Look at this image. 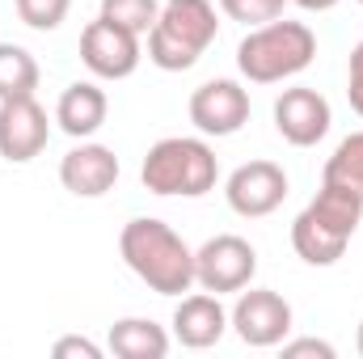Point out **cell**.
<instances>
[{"label": "cell", "instance_id": "5b68a950", "mask_svg": "<svg viewBox=\"0 0 363 359\" xmlns=\"http://www.w3.org/2000/svg\"><path fill=\"white\" fill-rule=\"evenodd\" d=\"M140 178L152 194H182V199H203L220 182V161L207 140L194 136H165L148 148Z\"/></svg>", "mask_w": 363, "mask_h": 359}, {"label": "cell", "instance_id": "cb8c5ba5", "mask_svg": "<svg viewBox=\"0 0 363 359\" xmlns=\"http://www.w3.org/2000/svg\"><path fill=\"white\" fill-rule=\"evenodd\" d=\"M347 97H351V110L363 118V77H347Z\"/></svg>", "mask_w": 363, "mask_h": 359}, {"label": "cell", "instance_id": "e0dca14e", "mask_svg": "<svg viewBox=\"0 0 363 359\" xmlns=\"http://www.w3.org/2000/svg\"><path fill=\"white\" fill-rule=\"evenodd\" d=\"M38 60L17 47V43H0V101L4 97H30L38 89Z\"/></svg>", "mask_w": 363, "mask_h": 359}, {"label": "cell", "instance_id": "d6986e66", "mask_svg": "<svg viewBox=\"0 0 363 359\" xmlns=\"http://www.w3.org/2000/svg\"><path fill=\"white\" fill-rule=\"evenodd\" d=\"M157 13H161L157 0H101V17L131 30V34H140V38L157 26Z\"/></svg>", "mask_w": 363, "mask_h": 359}, {"label": "cell", "instance_id": "8992f818", "mask_svg": "<svg viewBox=\"0 0 363 359\" xmlns=\"http://www.w3.org/2000/svg\"><path fill=\"white\" fill-rule=\"evenodd\" d=\"M254 275H258V250L237 233H220L194 250V283L203 292H216V296L241 292L250 287Z\"/></svg>", "mask_w": 363, "mask_h": 359}, {"label": "cell", "instance_id": "30bf717a", "mask_svg": "<svg viewBox=\"0 0 363 359\" xmlns=\"http://www.w3.org/2000/svg\"><path fill=\"white\" fill-rule=\"evenodd\" d=\"M224 199H228V207L237 216L262 220V216H271V211L283 207V199H287V174L274 161H245V165H237L228 174Z\"/></svg>", "mask_w": 363, "mask_h": 359}, {"label": "cell", "instance_id": "44dd1931", "mask_svg": "<svg viewBox=\"0 0 363 359\" xmlns=\"http://www.w3.org/2000/svg\"><path fill=\"white\" fill-rule=\"evenodd\" d=\"M283 9H287V0H220V13L233 21H245V26L274 21V17H283Z\"/></svg>", "mask_w": 363, "mask_h": 359}, {"label": "cell", "instance_id": "ba28073f", "mask_svg": "<svg viewBox=\"0 0 363 359\" xmlns=\"http://www.w3.org/2000/svg\"><path fill=\"white\" fill-rule=\"evenodd\" d=\"M228 326L245 347H279L291 334V304L271 287H250V292L241 287L228 313Z\"/></svg>", "mask_w": 363, "mask_h": 359}, {"label": "cell", "instance_id": "d4e9b609", "mask_svg": "<svg viewBox=\"0 0 363 359\" xmlns=\"http://www.w3.org/2000/svg\"><path fill=\"white\" fill-rule=\"evenodd\" d=\"M291 4H300L304 13H325V9H334L338 0H291Z\"/></svg>", "mask_w": 363, "mask_h": 359}, {"label": "cell", "instance_id": "52a82bcc", "mask_svg": "<svg viewBox=\"0 0 363 359\" xmlns=\"http://www.w3.org/2000/svg\"><path fill=\"white\" fill-rule=\"evenodd\" d=\"M81 60H85V68H89L93 77H101V81H127L140 68V60H144L140 34L114 26V21H106L97 13V21H89L81 30Z\"/></svg>", "mask_w": 363, "mask_h": 359}, {"label": "cell", "instance_id": "ac0fdd59", "mask_svg": "<svg viewBox=\"0 0 363 359\" xmlns=\"http://www.w3.org/2000/svg\"><path fill=\"white\" fill-rule=\"evenodd\" d=\"M321 182L347 186V190H355V194L363 199V131H351V136L334 148V157L325 161Z\"/></svg>", "mask_w": 363, "mask_h": 359}, {"label": "cell", "instance_id": "603a6c76", "mask_svg": "<svg viewBox=\"0 0 363 359\" xmlns=\"http://www.w3.org/2000/svg\"><path fill=\"white\" fill-rule=\"evenodd\" d=\"M51 355L55 359H101V347L89 343V338H81V334H68V338H60L51 347Z\"/></svg>", "mask_w": 363, "mask_h": 359}, {"label": "cell", "instance_id": "3957f363", "mask_svg": "<svg viewBox=\"0 0 363 359\" xmlns=\"http://www.w3.org/2000/svg\"><path fill=\"white\" fill-rule=\"evenodd\" d=\"M317 55V34L304 26V21H287V17H274L254 26L241 47H237V68L245 81L254 85H274V81H287V77H300Z\"/></svg>", "mask_w": 363, "mask_h": 359}, {"label": "cell", "instance_id": "4fadbf2b", "mask_svg": "<svg viewBox=\"0 0 363 359\" xmlns=\"http://www.w3.org/2000/svg\"><path fill=\"white\" fill-rule=\"evenodd\" d=\"M60 182L68 194L77 199H101L106 190H114L118 182V157L106 144H77L64 161H60Z\"/></svg>", "mask_w": 363, "mask_h": 359}, {"label": "cell", "instance_id": "4316f807", "mask_svg": "<svg viewBox=\"0 0 363 359\" xmlns=\"http://www.w3.org/2000/svg\"><path fill=\"white\" fill-rule=\"evenodd\" d=\"M355 347H359V355H363V321H359V334H355Z\"/></svg>", "mask_w": 363, "mask_h": 359}, {"label": "cell", "instance_id": "9c48e42d", "mask_svg": "<svg viewBox=\"0 0 363 359\" xmlns=\"http://www.w3.org/2000/svg\"><path fill=\"white\" fill-rule=\"evenodd\" d=\"M186 110H190V123L203 136L224 140V136H237L250 123V89L241 81L220 77V81H207V85H199V89L190 93Z\"/></svg>", "mask_w": 363, "mask_h": 359}, {"label": "cell", "instance_id": "7a4b0ae2", "mask_svg": "<svg viewBox=\"0 0 363 359\" xmlns=\"http://www.w3.org/2000/svg\"><path fill=\"white\" fill-rule=\"evenodd\" d=\"M363 220V199L347 186H330L321 182V190L313 194V203L291 220V250L308 263V267H334L355 228Z\"/></svg>", "mask_w": 363, "mask_h": 359}, {"label": "cell", "instance_id": "83f0119b", "mask_svg": "<svg viewBox=\"0 0 363 359\" xmlns=\"http://www.w3.org/2000/svg\"><path fill=\"white\" fill-rule=\"evenodd\" d=\"M359 4H363V0H359Z\"/></svg>", "mask_w": 363, "mask_h": 359}, {"label": "cell", "instance_id": "7402d4cb", "mask_svg": "<svg viewBox=\"0 0 363 359\" xmlns=\"http://www.w3.org/2000/svg\"><path fill=\"white\" fill-rule=\"evenodd\" d=\"M283 347V359H334L338 351H334V343H325V338H283L279 343Z\"/></svg>", "mask_w": 363, "mask_h": 359}, {"label": "cell", "instance_id": "5bb4252c", "mask_svg": "<svg viewBox=\"0 0 363 359\" xmlns=\"http://www.w3.org/2000/svg\"><path fill=\"white\" fill-rule=\"evenodd\" d=\"M228 330V309L220 304L216 292H194V296H182L178 313H174V338L190 351H207L224 338Z\"/></svg>", "mask_w": 363, "mask_h": 359}, {"label": "cell", "instance_id": "7c38bea8", "mask_svg": "<svg viewBox=\"0 0 363 359\" xmlns=\"http://www.w3.org/2000/svg\"><path fill=\"white\" fill-rule=\"evenodd\" d=\"M51 140V123H47V110L30 97H4L0 101V157L13 161V165H26L34 161Z\"/></svg>", "mask_w": 363, "mask_h": 359}, {"label": "cell", "instance_id": "9a60e30c", "mask_svg": "<svg viewBox=\"0 0 363 359\" xmlns=\"http://www.w3.org/2000/svg\"><path fill=\"white\" fill-rule=\"evenodd\" d=\"M106 114H110V97L93 81H72L68 89L60 93V101H55V123L72 140H89L93 131H101Z\"/></svg>", "mask_w": 363, "mask_h": 359}, {"label": "cell", "instance_id": "484cf974", "mask_svg": "<svg viewBox=\"0 0 363 359\" xmlns=\"http://www.w3.org/2000/svg\"><path fill=\"white\" fill-rule=\"evenodd\" d=\"M347 77H363V38L355 43V51H351V68H347Z\"/></svg>", "mask_w": 363, "mask_h": 359}, {"label": "cell", "instance_id": "277c9868", "mask_svg": "<svg viewBox=\"0 0 363 359\" xmlns=\"http://www.w3.org/2000/svg\"><path fill=\"white\" fill-rule=\"evenodd\" d=\"M216 30L220 21L211 0H165L148 30V60L161 72H186L216 43Z\"/></svg>", "mask_w": 363, "mask_h": 359}, {"label": "cell", "instance_id": "8fae6325", "mask_svg": "<svg viewBox=\"0 0 363 359\" xmlns=\"http://www.w3.org/2000/svg\"><path fill=\"white\" fill-rule=\"evenodd\" d=\"M334 123V110L330 101L308 85H296V89H283L274 97V131L291 144V148H313L325 140Z\"/></svg>", "mask_w": 363, "mask_h": 359}, {"label": "cell", "instance_id": "ffe728a7", "mask_svg": "<svg viewBox=\"0 0 363 359\" xmlns=\"http://www.w3.org/2000/svg\"><path fill=\"white\" fill-rule=\"evenodd\" d=\"M13 4L30 30H60L68 9H72V0H13Z\"/></svg>", "mask_w": 363, "mask_h": 359}, {"label": "cell", "instance_id": "2e32d148", "mask_svg": "<svg viewBox=\"0 0 363 359\" xmlns=\"http://www.w3.org/2000/svg\"><path fill=\"white\" fill-rule=\"evenodd\" d=\"M110 351L118 359H165L169 334H165V326H157L148 317H123L110 326Z\"/></svg>", "mask_w": 363, "mask_h": 359}, {"label": "cell", "instance_id": "6da1fadb", "mask_svg": "<svg viewBox=\"0 0 363 359\" xmlns=\"http://www.w3.org/2000/svg\"><path fill=\"white\" fill-rule=\"evenodd\" d=\"M118 254L157 296H182L194 287V250L165 220L135 216L118 233Z\"/></svg>", "mask_w": 363, "mask_h": 359}]
</instances>
